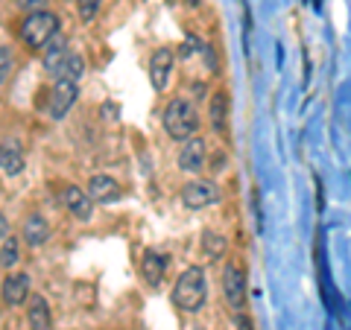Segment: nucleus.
<instances>
[{
	"instance_id": "423d86ee",
	"label": "nucleus",
	"mask_w": 351,
	"mask_h": 330,
	"mask_svg": "<svg viewBox=\"0 0 351 330\" xmlns=\"http://www.w3.org/2000/svg\"><path fill=\"white\" fill-rule=\"evenodd\" d=\"M76 103V85L73 82H56L53 85V91H50V117L53 120H62L64 114L71 112V105Z\"/></svg>"
},
{
	"instance_id": "20e7f679",
	"label": "nucleus",
	"mask_w": 351,
	"mask_h": 330,
	"mask_svg": "<svg viewBox=\"0 0 351 330\" xmlns=\"http://www.w3.org/2000/svg\"><path fill=\"white\" fill-rule=\"evenodd\" d=\"M223 290H226V299L228 304L240 313L246 307V272L240 269V263L228 260L226 263V272H223Z\"/></svg>"
},
{
	"instance_id": "4be33fe9",
	"label": "nucleus",
	"mask_w": 351,
	"mask_h": 330,
	"mask_svg": "<svg viewBox=\"0 0 351 330\" xmlns=\"http://www.w3.org/2000/svg\"><path fill=\"white\" fill-rule=\"evenodd\" d=\"M9 73H12V53H9V47L0 50V79H9Z\"/></svg>"
},
{
	"instance_id": "f8f14e48",
	"label": "nucleus",
	"mask_w": 351,
	"mask_h": 330,
	"mask_svg": "<svg viewBox=\"0 0 351 330\" xmlns=\"http://www.w3.org/2000/svg\"><path fill=\"white\" fill-rule=\"evenodd\" d=\"M88 193H91L94 202L108 205V202H117L123 190H120V184L112 179V175H94V179L88 181Z\"/></svg>"
},
{
	"instance_id": "412c9836",
	"label": "nucleus",
	"mask_w": 351,
	"mask_h": 330,
	"mask_svg": "<svg viewBox=\"0 0 351 330\" xmlns=\"http://www.w3.org/2000/svg\"><path fill=\"white\" fill-rule=\"evenodd\" d=\"M205 249H208V257H219L226 251V240L223 237H217V234H211V231H205Z\"/></svg>"
},
{
	"instance_id": "ddd939ff",
	"label": "nucleus",
	"mask_w": 351,
	"mask_h": 330,
	"mask_svg": "<svg viewBox=\"0 0 351 330\" xmlns=\"http://www.w3.org/2000/svg\"><path fill=\"white\" fill-rule=\"evenodd\" d=\"M27 322H29V330H53L50 307H47V301H44L41 295H32V299H29Z\"/></svg>"
},
{
	"instance_id": "9d476101",
	"label": "nucleus",
	"mask_w": 351,
	"mask_h": 330,
	"mask_svg": "<svg viewBox=\"0 0 351 330\" xmlns=\"http://www.w3.org/2000/svg\"><path fill=\"white\" fill-rule=\"evenodd\" d=\"M29 299V278L24 272H15V275H6L3 278V301L9 307H21Z\"/></svg>"
},
{
	"instance_id": "f3484780",
	"label": "nucleus",
	"mask_w": 351,
	"mask_h": 330,
	"mask_svg": "<svg viewBox=\"0 0 351 330\" xmlns=\"http://www.w3.org/2000/svg\"><path fill=\"white\" fill-rule=\"evenodd\" d=\"M68 56H71V53H68V41H64V36H56L47 44V50H44V68L56 73Z\"/></svg>"
},
{
	"instance_id": "f257e3e1",
	"label": "nucleus",
	"mask_w": 351,
	"mask_h": 330,
	"mask_svg": "<svg viewBox=\"0 0 351 330\" xmlns=\"http://www.w3.org/2000/svg\"><path fill=\"white\" fill-rule=\"evenodd\" d=\"M205 295H208L205 269L188 266L179 275V281H176V287H173V304L184 313H199L202 304H205Z\"/></svg>"
},
{
	"instance_id": "39448f33",
	"label": "nucleus",
	"mask_w": 351,
	"mask_h": 330,
	"mask_svg": "<svg viewBox=\"0 0 351 330\" xmlns=\"http://www.w3.org/2000/svg\"><path fill=\"white\" fill-rule=\"evenodd\" d=\"M182 202H184V207H191V211H202V207L219 202V190L214 181L196 179L182 187Z\"/></svg>"
},
{
	"instance_id": "6ab92c4d",
	"label": "nucleus",
	"mask_w": 351,
	"mask_h": 330,
	"mask_svg": "<svg viewBox=\"0 0 351 330\" xmlns=\"http://www.w3.org/2000/svg\"><path fill=\"white\" fill-rule=\"evenodd\" d=\"M226 112H228V94L217 91L211 97V126L217 131H223V126H226Z\"/></svg>"
},
{
	"instance_id": "0eeeda50",
	"label": "nucleus",
	"mask_w": 351,
	"mask_h": 330,
	"mask_svg": "<svg viewBox=\"0 0 351 330\" xmlns=\"http://www.w3.org/2000/svg\"><path fill=\"white\" fill-rule=\"evenodd\" d=\"M62 202H64V207H68L76 219H82V223H88V219L94 216V199H91V193H88V190L68 187V190L62 193Z\"/></svg>"
},
{
	"instance_id": "6e6552de",
	"label": "nucleus",
	"mask_w": 351,
	"mask_h": 330,
	"mask_svg": "<svg viewBox=\"0 0 351 330\" xmlns=\"http://www.w3.org/2000/svg\"><path fill=\"white\" fill-rule=\"evenodd\" d=\"M179 167L184 173H199L205 167V140L202 138L184 140V147L179 152Z\"/></svg>"
},
{
	"instance_id": "dca6fc26",
	"label": "nucleus",
	"mask_w": 351,
	"mask_h": 330,
	"mask_svg": "<svg viewBox=\"0 0 351 330\" xmlns=\"http://www.w3.org/2000/svg\"><path fill=\"white\" fill-rule=\"evenodd\" d=\"M0 167H3L6 175H18L24 170V152H21L15 140H6L3 149H0Z\"/></svg>"
},
{
	"instance_id": "a211bd4d",
	"label": "nucleus",
	"mask_w": 351,
	"mask_h": 330,
	"mask_svg": "<svg viewBox=\"0 0 351 330\" xmlns=\"http://www.w3.org/2000/svg\"><path fill=\"white\" fill-rule=\"evenodd\" d=\"M82 73H85V62H82V56H76V53H71V56L62 62V68L56 71L62 82H73V85L82 79Z\"/></svg>"
},
{
	"instance_id": "1a4fd4ad",
	"label": "nucleus",
	"mask_w": 351,
	"mask_h": 330,
	"mask_svg": "<svg viewBox=\"0 0 351 330\" xmlns=\"http://www.w3.org/2000/svg\"><path fill=\"white\" fill-rule=\"evenodd\" d=\"M170 71H173V50H156V56L149 62V82L156 91H164V88H167Z\"/></svg>"
},
{
	"instance_id": "aec40b11",
	"label": "nucleus",
	"mask_w": 351,
	"mask_h": 330,
	"mask_svg": "<svg viewBox=\"0 0 351 330\" xmlns=\"http://www.w3.org/2000/svg\"><path fill=\"white\" fill-rule=\"evenodd\" d=\"M100 6H103V0H80V3H76V12H80V18L85 24H91L97 18V12H100Z\"/></svg>"
},
{
	"instance_id": "7ed1b4c3",
	"label": "nucleus",
	"mask_w": 351,
	"mask_h": 330,
	"mask_svg": "<svg viewBox=\"0 0 351 330\" xmlns=\"http://www.w3.org/2000/svg\"><path fill=\"white\" fill-rule=\"evenodd\" d=\"M56 29H59V15L53 12H32L27 15V21L21 24V41L27 44V47L38 50L44 47V44H50L53 38H56Z\"/></svg>"
},
{
	"instance_id": "b1692460",
	"label": "nucleus",
	"mask_w": 351,
	"mask_h": 330,
	"mask_svg": "<svg viewBox=\"0 0 351 330\" xmlns=\"http://www.w3.org/2000/svg\"><path fill=\"white\" fill-rule=\"evenodd\" d=\"M234 325H237V330H252V322H249V318H243L240 313H237V318H234Z\"/></svg>"
},
{
	"instance_id": "393cba45",
	"label": "nucleus",
	"mask_w": 351,
	"mask_h": 330,
	"mask_svg": "<svg viewBox=\"0 0 351 330\" xmlns=\"http://www.w3.org/2000/svg\"><path fill=\"white\" fill-rule=\"evenodd\" d=\"M184 3H188V6H199L202 0H184Z\"/></svg>"
},
{
	"instance_id": "9b49d317",
	"label": "nucleus",
	"mask_w": 351,
	"mask_h": 330,
	"mask_svg": "<svg viewBox=\"0 0 351 330\" xmlns=\"http://www.w3.org/2000/svg\"><path fill=\"white\" fill-rule=\"evenodd\" d=\"M21 237H24V243L32 246V249H38L44 246L50 240V225H47V219H44L41 214H29L24 219V228H21Z\"/></svg>"
},
{
	"instance_id": "2eb2a0df",
	"label": "nucleus",
	"mask_w": 351,
	"mask_h": 330,
	"mask_svg": "<svg viewBox=\"0 0 351 330\" xmlns=\"http://www.w3.org/2000/svg\"><path fill=\"white\" fill-rule=\"evenodd\" d=\"M0 263H3V269H12L18 263V237L9 231V223L6 219H0Z\"/></svg>"
},
{
	"instance_id": "f03ea898",
	"label": "nucleus",
	"mask_w": 351,
	"mask_h": 330,
	"mask_svg": "<svg viewBox=\"0 0 351 330\" xmlns=\"http://www.w3.org/2000/svg\"><path fill=\"white\" fill-rule=\"evenodd\" d=\"M164 131L173 138V140H191L196 138V126H199V114H196V108L191 100H184V97H176V100L167 103L164 108Z\"/></svg>"
},
{
	"instance_id": "4468645a",
	"label": "nucleus",
	"mask_w": 351,
	"mask_h": 330,
	"mask_svg": "<svg viewBox=\"0 0 351 330\" xmlns=\"http://www.w3.org/2000/svg\"><path fill=\"white\" fill-rule=\"evenodd\" d=\"M164 269H167V260H164L158 251H147L144 260H141V275H144V281L149 287H158L164 281Z\"/></svg>"
},
{
	"instance_id": "5701e85b",
	"label": "nucleus",
	"mask_w": 351,
	"mask_h": 330,
	"mask_svg": "<svg viewBox=\"0 0 351 330\" xmlns=\"http://www.w3.org/2000/svg\"><path fill=\"white\" fill-rule=\"evenodd\" d=\"M44 3H47V0H15V6L24 9V12H29V15H32V12H41Z\"/></svg>"
}]
</instances>
